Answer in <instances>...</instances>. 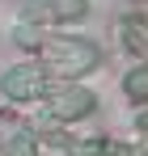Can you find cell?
I'll return each instance as SVG.
<instances>
[{"instance_id": "6da1fadb", "label": "cell", "mask_w": 148, "mask_h": 156, "mask_svg": "<svg viewBox=\"0 0 148 156\" xmlns=\"http://www.w3.org/2000/svg\"><path fill=\"white\" fill-rule=\"evenodd\" d=\"M38 89H43L38 68H13V72L4 76V93H9V97H34Z\"/></svg>"}]
</instances>
